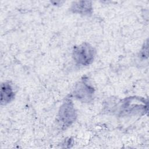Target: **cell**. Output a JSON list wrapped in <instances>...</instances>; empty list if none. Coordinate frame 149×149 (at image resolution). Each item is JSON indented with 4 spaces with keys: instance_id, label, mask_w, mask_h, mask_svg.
<instances>
[{
    "instance_id": "obj_3",
    "label": "cell",
    "mask_w": 149,
    "mask_h": 149,
    "mask_svg": "<svg viewBox=\"0 0 149 149\" xmlns=\"http://www.w3.org/2000/svg\"><path fill=\"white\" fill-rule=\"evenodd\" d=\"M76 117V111L70 101H66L61 107L59 112V119L64 126H69Z\"/></svg>"
},
{
    "instance_id": "obj_5",
    "label": "cell",
    "mask_w": 149,
    "mask_h": 149,
    "mask_svg": "<svg viewBox=\"0 0 149 149\" xmlns=\"http://www.w3.org/2000/svg\"><path fill=\"white\" fill-rule=\"evenodd\" d=\"M91 9V5L88 1H80L78 2L77 3H75V5H73L72 8L74 12L83 14L90 13Z\"/></svg>"
},
{
    "instance_id": "obj_2",
    "label": "cell",
    "mask_w": 149,
    "mask_h": 149,
    "mask_svg": "<svg viewBox=\"0 0 149 149\" xmlns=\"http://www.w3.org/2000/svg\"><path fill=\"white\" fill-rule=\"evenodd\" d=\"M94 94V88L88 83L87 79H82L76 86L74 91V96L79 100L87 102L90 101Z\"/></svg>"
},
{
    "instance_id": "obj_1",
    "label": "cell",
    "mask_w": 149,
    "mask_h": 149,
    "mask_svg": "<svg viewBox=\"0 0 149 149\" xmlns=\"http://www.w3.org/2000/svg\"><path fill=\"white\" fill-rule=\"evenodd\" d=\"M95 54V51L93 47L85 42L74 48L73 56L78 64L87 66L93 62Z\"/></svg>"
},
{
    "instance_id": "obj_4",
    "label": "cell",
    "mask_w": 149,
    "mask_h": 149,
    "mask_svg": "<svg viewBox=\"0 0 149 149\" xmlns=\"http://www.w3.org/2000/svg\"><path fill=\"white\" fill-rule=\"evenodd\" d=\"M1 97L2 104H5L10 102L14 98L15 94L13 88L9 83H4L1 86Z\"/></svg>"
}]
</instances>
